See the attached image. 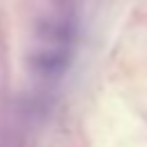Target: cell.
<instances>
[{
    "label": "cell",
    "mask_w": 147,
    "mask_h": 147,
    "mask_svg": "<svg viewBox=\"0 0 147 147\" xmlns=\"http://www.w3.org/2000/svg\"><path fill=\"white\" fill-rule=\"evenodd\" d=\"M37 37L46 44V46H60V48H67L71 41H74V34H76V28L69 18L64 16H48V18H41L34 28Z\"/></svg>",
    "instance_id": "cell-1"
},
{
    "label": "cell",
    "mask_w": 147,
    "mask_h": 147,
    "mask_svg": "<svg viewBox=\"0 0 147 147\" xmlns=\"http://www.w3.org/2000/svg\"><path fill=\"white\" fill-rule=\"evenodd\" d=\"M28 62L39 74L57 76L69 67V51L60 48V46H41L28 55Z\"/></svg>",
    "instance_id": "cell-2"
}]
</instances>
